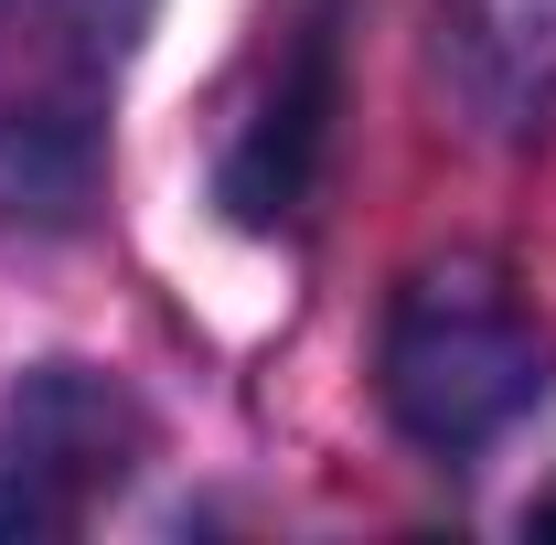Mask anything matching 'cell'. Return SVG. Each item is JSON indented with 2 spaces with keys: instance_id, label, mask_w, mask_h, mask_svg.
Here are the masks:
<instances>
[{
  "instance_id": "cell-5",
  "label": "cell",
  "mask_w": 556,
  "mask_h": 545,
  "mask_svg": "<svg viewBox=\"0 0 556 545\" xmlns=\"http://www.w3.org/2000/svg\"><path fill=\"white\" fill-rule=\"evenodd\" d=\"M450 33H460V65L492 107H546L556 86V0H450Z\"/></svg>"
},
{
  "instance_id": "cell-4",
  "label": "cell",
  "mask_w": 556,
  "mask_h": 545,
  "mask_svg": "<svg viewBox=\"0 0 556 545\" xmlns=\"http://www.w3.org/2000/svg\"><path fill=\"white\" fill-rule=\"evenodd\" d=\"M343 118V0H278L257 97L225 139V214L236 225H289L321 182V150Z\"/></svg>"
},
{
  "instance_id": "cell-1",
  "label": "cell",
  "mask_w": 556,
  "mask_h": 545,
  "mask_svg": "<svg viewBox=\"0 0 556 545\" xmlns=\"http://www.w3.org/2000/svg\"><path fill=\"white\" fill-rule=\"evenodd\" d=\"M546 375H556V342L503 268H471V257L417 268L386 310V417L439 460L492 449L546 396Z\"/></svg>"
},
{
  "instance_id": "cell-2",
  "label": "cell",
  "mask_w": 556,
  "mask_h": 545,
  "mask_svg": "<svg viewBox=\"0 0 556 545\" xmlns=\"http://www.w3.org/2000/svg\"><path fill=\"white\" fill-rule=\"evenodd\" d=\"M139 11L150 0H0V193L11 204L86 193Z\"/></svg>"
},
{
  "instance_id": "cell-3",
  "label": "cell",
  "mask_w": 556,
  "mask_h": 545,
  "mask_svg": "<svg viewBox=\"0 0 556 545\" xmlns=\"http://www.w3.org/2000/svg\"><path fill=\"white\" fill-rule=\"evenodd\" d=\"M139 449H150V417L97 364L22 375L11 428H0V535H75L139 471Z\"/></svg>"
},
{
  "instance_id": "cell-6",
  "label": "cell",
  "mask_w": 556,
  "mask_h": 545,
  "mask_svg": "<svg viewBox=\"0 0 556 545\" xmlns=\"http://www.w3.org/2000/svg\"><path fill=\"white\" fill-rule=\"evenodd\" d=\"M525 524H535V535H556V492H546V503H535V514H525Z\"/></svg>"
}]
</instances>
